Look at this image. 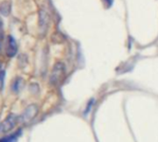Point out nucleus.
Returning a JSON list of instances; mask_svg holds the SVG:
<instances>
[{"label":"nucleus","mask_w":158,"mask_h":142,"mask_svg":"<svg viewBox=\"0 0 158 142\" xmlns=\"http://www.w3.org/2000/svg\"><path fill=\"white\" fill-rule=\"evenodd\" d=\"M66 74V67L63 63L57 62L53 67L51 75H50V83L54 86H56L60 84V82L63 80Z\"/></svg>","instance_id":"obj_1"},{"label":"nucleus","mask_w":158,"mask_h":142,"mask_svg":"<svg viewBox=\"0 0 158 142\" xmlns=\"http://www.w3.org/2000/svg\"><path fill=\"white\" fill-rule=\"evenodd\" d=\"M19 116L15 114H10L1 124H0V133L6 134L12 130L18 124Z\"/></svg>","instance_id":"obj_2"},{"label":"nucleus","mask_w":158,"mask_h":142,"mask_svg":"<svg viewBox=\"0 0 158 142\" xmlns=\"http://www.w3.org/2000/svg\"><path fill=\"white\" fill-rule=\"evenodd\" d=\"M39 108L36 104H30L26 107L23 114L21 115V121L23 124H29L31 123L34 117L38 115Z\"/></svg>","instance_id":"obj_3"},{"label":"nucleus","mask_w":158,"mask_h":142,"mask_svg":"<svg viewBox=\"0 0 158 142\" xmlns=\"http://www.w3.org/2000/svg\"><path fill=\"white\" fill-rule=\"evenodd\" d=\"M18 52V44H17V42L15 40V38L11 35H8L7 36V46H6V55L8 57H13L16 55Z\"/></svg>","instance_id":"obj_4"},{"label":"nucleus","mask_w":158,"mask_h":142,"mask_svg":"<svg viewBox=\"0 0 158 142\" xmlns=\"http://www.w3.org/2000/svg\"><path fill=\"white\" fill-rule=\"evenodd\" d=\"M48 22V15L44 10H40L39 13V25L40 28H45Z\"/></svg>","instance_id":"obj_5"},{"label":"nucleus","mask_w":158,"mask_h":142,"mask_svg":"<svg viewBox=\"0 0 158 142\" xmlns=\"http://www.w3.org/2000/svg\"><path fill=\"white\" fill-rule=\"evenodd\" d=\"M10 13V5L8 2L4 1L0 4V14L3 16H8Z\"/></svg>","instance_id":"obj_6"},{"label":"nucleus","mask_w":158,"mask_h":142,"mask_svg":"<svg viewBox=\"0 0 158 142\" xmlns=\"http://www.w3.org/2000/svg\"><path fill=\"white\" fill-rule=\"evenodd\" d=\"M24 84V81L22 79L20 78H18L15 81H14V84H13V90L16 91V92H19L20 91V89H22V86Z\"/></svg>","instance_id":"obj_7"},{"label":"nucleus","mask_w":158,"mask_h":142,"mask_svg":"<svg viewBox=\"0 0 158 142\" xmlns=\"http://www.w3.org/2000/svg\"><path fill=\"white\" fill-rule=\"evenodd\" d=\"M19 134L17 133L15 135H11V136H8V137H6L2 140H0V142H17V140H18V135Z\"/></svg>","instance_id":"obj_8"},{"label":"nucleus","mask_w":158,"mask_h":142,"mask_svg":"<svg viewBox=\"0 0 158 142\" xmlns=\"http://www.w3.org/2000/svg\"><path fill=\"white\" fill-rule=\"evenodd\" d=\"M5 78H6V72L5 70L0 71V91L4 88V82H5Z\"/></svg>","instance_id":"obj_9"},{"label":"nucleus","mask_w":158,"mask_h":142,"mask_svg":"<svg viewBox=\"0 0 158 142\" xmlns=\"http://www.w3.org/2000/svg\"><path fill=\"white\" fill-rule=\"evenodd\" d=\"M2 26H3V23H2V21L0 19V30H2Z\"/></svg>","instance_id":"obj_10"},{"label":"nucleus","mask_w":158,"mask_h":142,"mask_svg":"<svg viewBox=\"0 0 158 142\" xmlns=\"http://www.w3.org/2000/svg\"><path fill=\"white\" fill-rule=\"evenodd\" d=\"M0 124H1V123H0Z\"/></svg>","instance_id":"obj_11"}]
</instances>
